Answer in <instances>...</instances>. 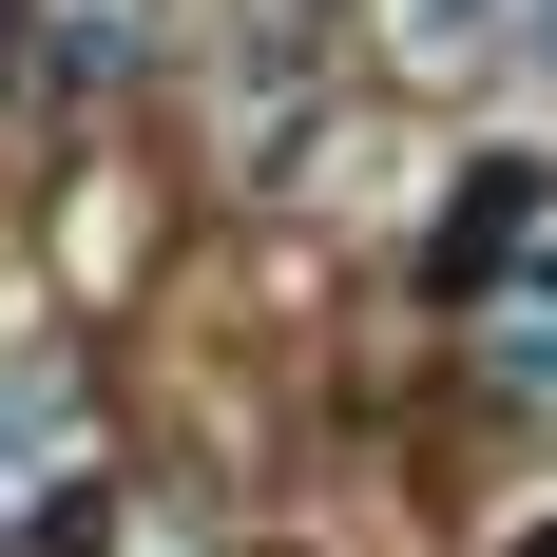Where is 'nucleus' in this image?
<instances>
[{"instance_id": "1", "label": "nucleus", "mask_w": 557, "mask_h": 557, "mask_svg": "<svg viewBox=\"0 0 557 557\" xmlns=\"http://www.w3.org/2000/svg\"><path fill=\"white\" fill-rule=\"evenodd\" d=\"M519 212H539V173H481V193L443 212V288H481V270H500V250H519Z\"/></svg>"}]
</instances>
